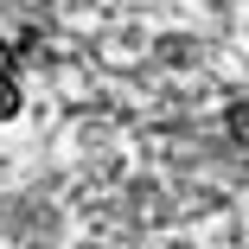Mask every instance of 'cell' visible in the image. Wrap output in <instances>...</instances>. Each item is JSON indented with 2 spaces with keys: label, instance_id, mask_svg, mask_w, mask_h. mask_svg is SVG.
Instances as JSON below:
<instances>
[{
  "label": "cell",
  "instance_id": "1",
  "mask_svg": "<svg viewBox=\"0 0 249 249\" xmlns=\"http://www.w3.org/2000/svg\"><path fill=\"white\" fill-rule=\"evenodd\" d=\"M13 115H19V83L0 71V122H13Z\"/></svg>",
  "mask_w": 249,
  "mask_h": 249
},
{
  "label": "cell",
  "instance_id": "2",
  "mask_svg": "<svg viewBox=\"0 0 249 249\" xmlns=\"http://www.w3.org/2000/svg\"><path fill=\"white\" fill-rule=\"evenodd\" d=\"M0 58H7V45H0Z\"/></svg>",
  "mask_w": 249,
  "mask_h": 249
}]
</instances>
